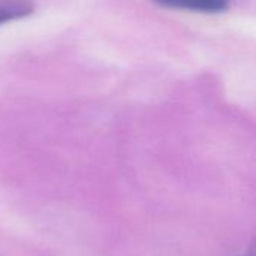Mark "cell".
<instances>
[{"label":"cell","instance_id":"1","mask_svg":"<svg viewBox=\"0 0 256 256\" xmlns=\"http://www.w3.org/2000/svg\"><path fill=\"white\" fill-rule=\"evenodd\" d=\"M158 4L176 9H190L201 12H222L230 8L231 0H153Z\"/></svg>","mask_w":256,"mask_h":256},{"label":"cell","instance_id":"2","mask_svg":"<svg viewBox=\"0 0 256 256\" xmlns=\"http://www.w3.org/2000/svg\"><path fill=\"white\" fill-rule=\"evenodd\" d=\"M33 12V3L30 0H0V26L24 18Z\"/></svg>","mask_w":256,"mask_h":256}]
</instances>
